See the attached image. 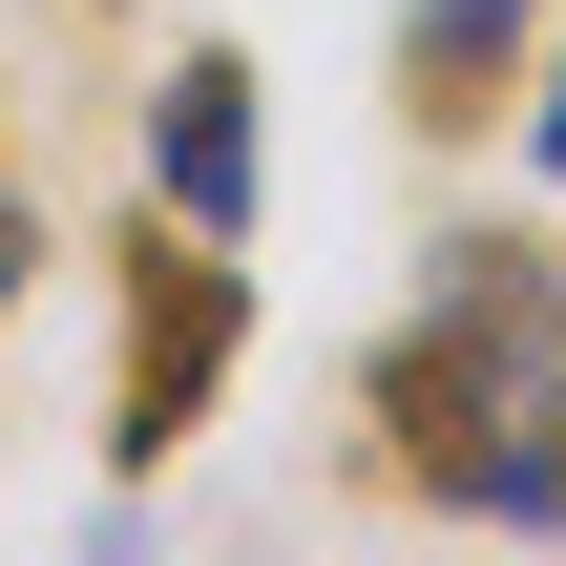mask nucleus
<instances>
[{"mask_svg": "<svg viewBox=\"0 0 566 566\" xmlns=\"http://www.w3.org/2000/svg\"><path fill=\"white\" fill-rule=\"evenodd\" d=\"M21 294H42V210L0 189V336H21Z\"/></svg>", "mask_w": 566, "mask_h": 566, "instance_id": "423d86ee", "label": "nucleus"}, {"mask_svg": "<svg viewBox=\"0 0 566 566\" xmlns=\"http://www.w3.org/2000/svg\"><path fill=\"white\" fill-rule=\"evenodd\" d=\"M231 357H252V273H231V231H126V357H105V462H168L210 399H231Z\"/></svg>", "mask_w": 566, "mask_h": 566, "instance_id": "f03ea898", "label": "nucleus"}, {"mask_svg": "<svg viewBox=\"0 0 566 566\" xmlns=\"http://www.w3.org/2000/svg\"><path fill=\"white\" fill-rule=\"evenodd\" d=\"M147 210L168 231H252V63L231 42H189L147 84Z\"/></svg>", "mask_w": 566, "mask_h": 566, "instance_id": "20e7f679", "label": "nucleus"}, {"mask_svg": "<svg viewBox=\"0 0 566 566\" xmlns=\"http://www.w3.org/2000/svg\"><path fill=\"white\" fill-rule=\"evenodd\" d=\"M546 63V0H399V126L420 147H483Z\"/></svg>", "mask_w": 566, "mask_h": 566, "instance_id": "7ed1b4c3", "label": "nucleus"}, {"mask_svg": "<svg viewBox=\"0 0 566 566\" xmlns=\"http://www.w3.org/2000/svg\"><path fill=\"white\" fill-rule=\"evenodd\" d=\"M462 525H566V378H525L462 462Z\"/></svg>", "mask_w": 566, "mask_h": 566, "instance_id": "39448f33", "label": "nucleus"}, {"mask_svg": "<svg viewBox=\"0 0 566 566\" xmlns=\"http://www.w3.org/2000/svg\"><path fill=\"white\" fill-rule=\"evenodd\" d=\"M566 336V273L546 231H441V273H420V315L357 357V420H378V462L420 483V504H462V462H483V420L546 378Z\"/></svg>", "mask_w": 566, "mask_h": 566, "instance_id": "f257e3e1", "label": "nucleus"}, {"mask_svg": "<svg viewBox=\"0 0 566 566\" xmlns=\"http://www.w3.org/2000/svg\"><path fill=\"white\" fill-rule=\"evenodd\" d=\"M525 147H546V189H566V42L525 63Z\"/></svg>", "mask_w": 566, "mask_h": 566, "instance_id": "0eeeda50", "label": "nucleus"}]
</instances>
